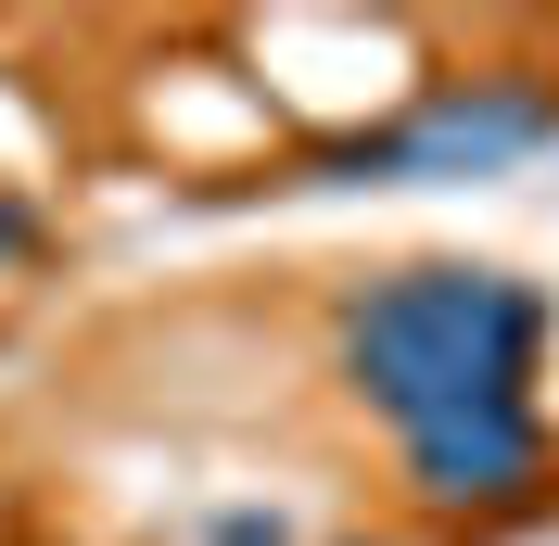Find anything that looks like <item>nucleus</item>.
Listing matches in <instances>:
<instances>
[{
	"instance_id": "f257e3e1",
	"label": "nucleus",
	"mask_w": 559,
	"mask_h": 546,
	"mask_svg": "<svg viewBox=\"0 0 559 546\" xmlns=\"http://www.w3.org/2000/svg\"><path fill=\"white\" fill-rule=\"evenodd\" d=\"M534 343H547V306L496 268H407L344 306V369L407 432L432 509H509L547 471V432L522 394Z\"/></svg>"
}]
</instances>
